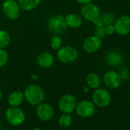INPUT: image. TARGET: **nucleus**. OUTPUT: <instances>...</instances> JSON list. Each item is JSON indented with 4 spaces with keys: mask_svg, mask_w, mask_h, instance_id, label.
<instances>
[{
    "mask_svg": "<svg viewBox=\"0 0 130 130\" xmlns=\"http://www.w3.org/2000/svg\"><path fill=\"white\" fill-rule=\"evenodd\" d=\"M24 96L27 102L32 106H38L43 103L45 97L44 90L38 84L28 85L25 90Z\"/></svg>",
    "mask_w": 130,
    "mask_h": 130,
    "instance_id": "f257e3e1",
    "label": "nucleus"
},
{
    "mask_svg": "<svg viewBox=\"0 0 130 130\" xmlns=\"http://www.w3.org/2000/svg\"><path fill=\"white\" fill-rule=\"evenodd\" d=\"M86 81H87V84L88 85V87L92 89L96 90L99 88L100 86V78L95 73H91L88 74L87 77Z\"/></svg>",
    "mask_w": 130,
    "mask_h": 130,
    "instance_id": "6ab92c4d",
    "label": "nucleus"
},
{
    "mask_svg": "<svg viewBox=\"0 0 130 130\" xmlns=\"http://www.w3.org/2000/svg\"><path fill=\"white\" fill-rule=\"evenodd\" d=\"M96 29H95V35L103 38L106 35V27L105 25H99V26H95Z\"/></svg>",
    "mask_w": 130,
    "mask_h": 130,
    "instance_id": "393cba45",
    "label": "nucleus"
},
{
    "mask_svg": "<svg viewBox=\"0 0 130 130\" xmlns=\"http://www.w3.org/2000/svg\"><path fill=\"white\" fill-rule=\"evenodd\" d=\"M100 18H101L102 22L104 25H112V23L114 22V20H115V16L112 13H106Z\"/></svg>",
    "mask_w": 130,
    "mask_h": 130,
    "instance_id": "5701e85b",
    "label": "nucleus"
},
{
    "mask_svg": "<svg viewBox=\"0 0 130 130\" xmlns=\"http://www.w3.org/2000/svg\"><path fill=\"white\" fill-rule=\"evenodd\" d=\"M9 60V54L4 49L0 48V68L3 67Z\"/></svg>",
    "mask_w": 130,
    "mask_h": 130,
    "instance_id": "b1692460",
    "label": "nucleus"
},
{
    "mask_svg": "<svg viewBox=\"0 0 130 130\" xmlns=\"http://www.w3.org/2000/svg\"><path fill=\"white\" fill-rule=\"evenodd\" d=\"M123 57L122 54L117 50H111L106 55V61L110 66L115 67L122 62Z\"/></svg>",
    "mask_w": 130,
    "mask_h": 130,
    "instance_id": "2eb2a0df",
    "label": "nucleus"
},
{
    "mask_svg": "<svg viewBox=\"0 0 130 130\" xmlns=\"http://www.w3.org/2000/svg\"><path fill=\"white\" fill-rule=\"evenodd\" d=\"M31 78H33L34 80H38V76H36V75H35V74H33V75H31Z\"/></svg>",
    "mask_w": 130,
    "mask_h": 130,
    "instance_id": "c756f323",
    "label": "nucleus"
},
{
    "mask_svg": "<svg viewBox=\"0 0 130 130\" xmlns=\"http://www.w3.org/2000/svg\"><path fill=\"white\" fill-rule=\"evenodd\" d=\"M24 100H25V96L22 92L15 91L9 96L8 102L11 106L18 107L22 104Z\"/></svg>",
    "mask_w": 130,
    "mask_h": 130,
    "instance_id": "f3484780",
    "label": "nucleus"
},
{
    "mask_svg": "<svg viewBox=\"0 0 130 130\" xmlns=\"http://www.w3.org/2000/svg\"><path fill=\"white\" fill-rule=\"evenodd\" d=\"M77 99L71 94H65L58 101V108L63 113L71 114L77 106Z\"/></svg>",
    "mask_w": 130,
    "mask_h": 130,
    "instance_id": "0eeeda50",
    "label": "nucleus"
},
{
    "mask_svg": "<svg viewBox=\"0 0 130 130\" xmlns=\"http://www.w3.org/2000/svg\"><path fill=\"white\" fill-rule=\"evenodd\" d=\"M106 27V35H112L114 33L115 29H114V26L113 25H105Z\"/></svg>",
    "mask_w": 130,
    "mask_h": 130,
    "instance_id": "a878e982",
    "label": "nucleus"
},
{
    "mask_svg": "<svg viewBox=\"0 0 130 130\" xmlns=\"http://www.w3.org/2000/svg\"><path fill=\"white\" fill-rule=\"evenodd\" d=\"M115 31L119 35H125L130 32V17L122 15L119 17L114 23Z\"/></svg>",
    "mask_w": 130,
    "mask_h": 130,
    "instance_id": "9d476101",
    "label": "nucleus"
},
{
    "mask_svg": "<svg viewBox=\"0 0 130 130\" xmlns=\"http://www.w3.org/2000/svg\"><path fill=\"white\" fill-rule=\"evenodd\" d=\"M11 38L9 32L5 30H0V48H6L10 43Z\"/></svg>",
    "mask_w": 130,
    "mask_h": 130,
    "instance_id": "aec40b11",
    "label": "nucleus"
},
{
    "mask_svg": "<svg viewBox=\"0 0 130 130\" xmlns=\"http://www.w3.org/2000/svg\"><path fill=\"white\" fill-rule=\"evenodd\" d=\"M0 130H9V129H2V128H1V129H0Z\"/></svg>",
    "mask_w": 130,
    "mask_h": 130,
    "instance_id": "f704fd0d",
    "label": "nucleus"
},
{
    "mask_svg": "<svg viewBox=\"0 0 130 130\" xmlns=\"http://www.w3.org/2000/svg\"><path fill=\"white\" fill-rule=\"evenodd\" d=\"M20 9L15 0H6L3 4V12L5 16L10 20H15L19 17Z\"/></svg>",
    "mask_w": 130,
    "mask_h": 130,
    "instance_id": "6e6552de",
    "label": "nucleus"
},
{
    "mask_svg": "<svg viewBox=\"0 0 130 130\" xmlns=\"http://www.w3.org/2000/svg\"><path fill=\"white\" fill-rule=\"evenodd\" d=\"M21 9L28 12L35 9L40 4L41 0H17Z\"/></svg>",
    "mask_w": 130,
    "mask_h": 130,
    "instance_id": "a211bd4d",
    "label": "nucleus"
},
{
    "mask_svg": "<svg viewBox=\"0 0 130 130\" xmlns=\"http://www.w3.org/2000/svg\"><path fill=\"white\" fill-rule=\"evenodd\" d=\"M36 114L41 120L48 122L52 119L54 114V111L53 107L50 104L46 103H41L38 105V107L36 109Z\"/></svg>",
    "mask_w": 130,
    "mask_h": 130,
    "instance_id": "f8f14e48",
    "label": "nucleus"
},
{
    "mask_svg": "<svg viewBox=\"0 0 130 130\" xmlns=\"http://www.w3.org/2000/svg\"><path fill=\"white\" fill-rule=\"evenodd\" d=\"M50 44H51V47L53 50L57 51L59 48H60L62 47L61 38L57 35H54L50 41Z\"/></svg>",
    "mask_w": 130,
    "mask_h": 130,
    "instance_id": "4be33fe9",
    "label": "nucleus"
},
{
    "mask_svg": "<svg viewBox=\"0 0 130 130\" xmlns=\"http://www.w3.org/2000/svg\"><path fill=\"white\" fill-rule=\"evenodd\" d=\"M59 125L62 128H69L71 125L72 124V117L70 114L64 113L62 116H60L58 120Z\"/></svg>",
    "mask_w": 130,
    "mask_h": 130,
    "instance_id": "412c9836",
    "label": "nucleus"
},
{
    "mask_svg": "<svg viewBox=\"0 0 130 130\" xmlns=\"http://www.w3.org/2000/svg\"><path fill=\"white\" fill-rule=\"evenodd\" d=\"M2 97H3V92H2L1 90H0V100H1Z\"/></svg>",
    "mask_w": 130,
    "mask_h": 130,
    "instance_id": "7c9ffc66",
    "label": "nucleus"
},
{
    "mask_svg": "<svg viewBox=\"0 0 130 130\" xmlns=\"http://www.w3.org/2000/svg\"><path fill=\"white\" fill-rule=\"evenodd\" d=\"M102 46V40L100 38L93 35L86 38L83 43V48L87 53H94L97 51Z\"/></svg>",
    "mask_w": 130,
    "mask_h": 130,
    "instance_id": "ddd939ff",
    "label": "nucleus"
},
{
    "mask_svg": "<svg viewBox=\"0 0 130 130\" xmlns=\"http://www.w3.org/2000/svg\"><path fill=\"white\" fill-rule=\"evenodd\" d=\"M54 62V56L49 52H42L37 57V63L42 68H48L51 67Z\"/></svg>",
    "mask_w": 130,
    "mask_h": 130,
    "instance_id": "4468645a",
    "label": "nucleus"
},
{
    "mask_svg": "<svg viewBox=\"0 0 130 130\" xmlns=\"http://www.w3.org/2000/svg\"><path fill=\"white\" fill-rule=\"evenodd\" d=\"M103 82L108 88L115 90L120 87L122 83V78L119 73L114 71H109L104 74Z\"/></svg>",
    "mask_w": 130,
    "mask_h": 130,
    "instance_id": "9b49d317",
    "label": "nucleus"
},
{
    "mask_svg": "<svg viewBox=\"0 0 130 130\" xmlns=\"http://www.w3.org/2000/svg\"><path fill=\"white\" fill-rule=\"evenodd\" d=\"M33 130H41V129L40 128H35Z\"/></svg>",
    "mask_w": 130,
    "mask_h": 130,
    "instance_id": "473e14b6",
    "label": "nucleus"
},
{
    "mask_svg": "<svg viewBox=\"0 0 130 130\" xmlns=\"http://www.w3.org/2000/svg\"><path fill=\"white\" fill-rule=\"evenodd\" d=\"M128 99H129V102H130V93H129V96H128Z\"/></svg>",
    "mask_w": 130,
    "mask_h": 130,
    "instance_id": "72a5a7b5",
    "label": "nucleus"
},
{
    "mask_svg": "<svg viewBox=\"0 0 130 130\" xmlns=\"http://www.w3.org/2000/svg\"><path fill=\"white\" fill-rule=\"evenodd\" d=\"M7 121L12 125H20L25 120V115L23 110L15 106H11L6 112Z\"/></svg>",
    "mask_w": 130,
    "mask_h": 130,
    "instance_id": "39448f33",
    "label": "nucleus"
},
{
    "mask_svg": "<svg viewBox=\"0 0 130 130\" xmlns=\"http://www.w3.org/2000/svg\"><path fill=\"white\" fill-rule=\"evenodd\" d=\"M77 114L82 118H88L92 116L96 112V107L93 102L90 100H83L76 106Z\"/></svg>",
    "mask_w": 130,
    "mask_h": 130,
    "instance_id": "1a4fd4ad",
    "label": "nucleus"
},
{
    "mask_svg": "<svg viewBox=\"0 0 130 130\" xmlns=\"http://www.w3.org/2000/svg\"><path fill=\"white\" fill-rule=\"evenodd\" d=\"M80 14L82 19L90 22H93L100 18V10L99 7L92 3L84 5L80 9Z\"/></svg>",
    "mask_w": 130,
    "mask_h": 130,
    "instance_id": "423d86ee",
    "label": "nucleus"
},
{
    "mask_svg": "<svg viewBox=\"0 0 130 130\" xmlns=\"http://www.w3.org/2000/svg\"><path fill=\"white\" fill-rule=\"evenodd\" d=\"M2 127H3V123H2L1 120H0V129H1V128H2Z\"/></svg>",
    "mask_w": 130,
    "mask_h": 130,
    "instance_id": "2f4dec72",
    "label": "nucleus"
},
{
    "mask_svg": "<svg viewBox=\"0 0 130 130\" xmlns=\"http://www.w3.org/2000/svg\"><path fill=\"white\" fill-rule=\"evenodd\" d=\"M47 27L51 32L57 35L64 34L68 28L65 18L60 14L49 17L47 21Z\"/></svg>",
    "mask_w": 130,
    "mask_h": 130,
    "instance_id": "f03ea898",
    "label": "nucleus"
},
{
    "mask_svg": "<svg viewBox=\"0 0 130 130\" xmlns=\"http://www.w3.org/2000/svg\"><path fill=\"white\" fill-rule=\"evenodd\" d=\"M65 21L68 27L72 28H80L83 23V19L80 15L74 13H71L66 15Z\"/></svg>",
    "mask_w": 130,
    "mask_h": 130,
    "instance_id": "dca6fc26",
    "label": "nucleus"
},
{
    "mask_svg": "<svg viewBox=\"0 0 130 130\" xmlns=\"http://www.w3.org/2000/svg\"><path fill=\"white\" fill-rule=\"evenodd\" d=\"M89 90H90V89H89L88 87H84V91L85 93L89 92Z\"/></svg>",
    "mask_w": 130,
    "mask_h": 130,
    "instance_id": "c85d7f7f",
    "label": "nucleus"
},
{
    "mask_svg": "<svg viewBox=\"0 0 130 130\" xmlns=\"http://www.w3.org/2000/svg\"><path fill=\"white\" fill-rule=\"evenodd\" d=\"M93 103L100 108L107 107L111 103V96L109 92L104 88H97L92 96Z\"/></svg>",
    "mask_w": 130,
    "mask_h": 130,
    "instance_id": "20e7f679",
    "label": "nucleus"
},
{
    "mask_svg": "<svg viewBox=\"0 0 130 130\" xmlns=\"http://www.w3.org/2000/svg\"><path fill=\"white\" fill-rule=\"evenodd\" d=\"M77 1L79 3H80V4L85 5V4H87V3H91L92 0H77Z\"/></svg>",
    "mask_w": 130,
    "mask_h": 130,
    "instance_id": "cd10ccee",
    "label": "nucleus"
},
{
    "mask_svg": "<svg viewBox=\"0 0 130 130\" xmlns=\"http://www.w3.org/2000/svg\"><path fill=\"white\" fill-rule=\"evenodd\" d=\"M57 59L63 63H71L78 57V52L76 48L71 46H63L57 51Z\"/></svg>",
    "mask_w": 130,
    "mask_h": 130,
    "instance_id": "7ed1b4c3",
    "label": "nucleus"
},
{
    "mask_svg": "<svg viewBox=\"0 0 130 130\" xmlns=\"http://www.w3.org/2000/svg\"><path fill=\"white\" fill-rule=\"evenodd\" d=\"M122 80L124 79V80H128L130 77V74L128 71H122L121 74H119Z\"/></svg>",
    "mask_w": 130,
    "mask_h": 130,
    "instance_id": "bb28decb",
    "label": "nucleus"
}]
</instances>
